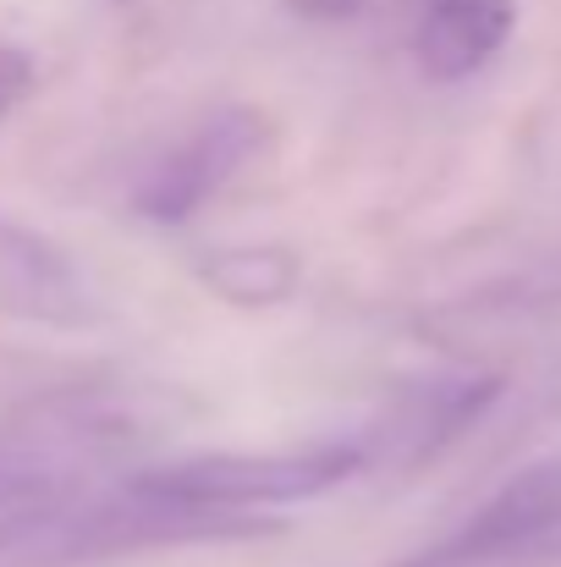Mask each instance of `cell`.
I'll return each instance as SVG.
<instances>
[{"label":"cell","mask_w":561,"mask_h":567,"mask_svg":"<svg viewBox=\"0 0 561 567\" xmlns=\"http://www.w3.org/2000/svg\"><path fill=\"white\" fill-rule=\"evenodd\" d=\"M561 540V463H534L474 507L451 535L391 567H490Z\"/></svg>","instance_id":"3957f363"},{"label":"cell","mask_w":561,"mask_h":567,"mask_svg":"<svg viewBox=\"0 0 561 567\" xmlns=\"http://www.w3.org/2000/svg\"><path fill=\"white\" fill-rule=\"evenodd\" d=\"M259 150H264V116L248 111V105H226V111L204 116L177 150H166L138 177L133 204H138V215H149L160 226H183L231 177H242Z\"/></svg>","instance_id":"7a4b0ae2"},{"label":"cell","mask_w":561,"mask_h":567,"mask_svg":"<svg viewBox=\"0 0 561 567\" xmlns=\"http://www.w3.org/2000/svg\"><path fill=\"white\" fill-rule=\"evenodd\" d=\"M496 396H501V380L496 375H446V380L407 385L359 435L364 468H424L457 435H468L490 413Z\"/></svg>","instance_id":"277c9868"},{"label":"cell","mask_w":561,"mask_h":567,"mask_svg":"<svg viewBox=\"0 0 561 567\" xmlns=\"http://www.w3.org/2000/svg\"><path fill=\"white\" fill-rule=\"evenodd\" d=\"M353 474H364L359 435L287 446V452H204V457L133 474L127 491L183 502V507H209V513H264V507L314 502V496L347 485Z\"/></svg>","instance_id":"6da1fadb"},{"label":"cell","mask_w":561,"mask_h":567,"mask_svg":"<svg viewBox=\"0 0 561 567\" xmlns=\"http://www.w3.org/2000/svg\"><path fill=\"white\" fill-rule=\"evenodd\" d=\"M298 11H309V17H353L364 0H292Z\"/></svg>","instance_id":"30bf717a"},{"label":"cell","mask_w":561,"mask_h":567,"mask_svg":"<svg viewBox=\"0 0 561 567\" xmlns=\"http://www.w3.org/2000/svg\"><path fill=\"white\" fill-rule=\"evenodd\" d=\"M83 502L89 491L72 468L33 452H0V557H28Z\"/></svg>","instance_id":"52a82bcc"},{"label":"cell","mask_w":561,"mask_h":567,"mask_svg":"<svg viewBox=\"0 0 561 567\" xmlns=\"http://www.w3.org/2000/svg\"><path fill=\"white\" fill-rule=\"evenodd\" d=\"M28 89H33V61H28V50L0 44V127H6L11 111L28 100Z\"/></svg>","instance_id":"9c48e42d"},{"label":"cell","mask_w":561,"mask_h":567,"mask_svg":"<svg viewBox=\"0 0 561 567\" xmlns=\"http://www.w3.org/2000/svg\"><path fill=\"white\" fill-rule=\"evenodd\" d=\"M94 315L77 265L39 231L0 220V320L83 326Z\"/></svg>","instance_id":"5b68a950"},{"label":"cell","mask_w":561,"mask_h":567,"mask_svg":"<svg viewBox=\"0 0 561 567\" xmlns=\"http://www.w3.org/2000/svg\"><path fill=\"white\" fill-rule=\"evenodd\" d=\"M507 33H512V0H424L413 55L429 78L457 83L490 66Z\"/></svg>","instance_id":"8992f818"},{"label":"cell","mask_w":561,"mask_h":567,"mask_svg":"<svg viewBox=\"0 0 561 567\" xmlns=\"http://www.w3.org/2000/svg\"><path fill=\"white\" fill-rule=\"evenodd\" d=\"M204 281H209L226 303L259 309V303L292 298V287H298V259H292L287 248H220V254L204 259Z\"/></svg>","instance_id":"ba28073f"}]
</instances>
